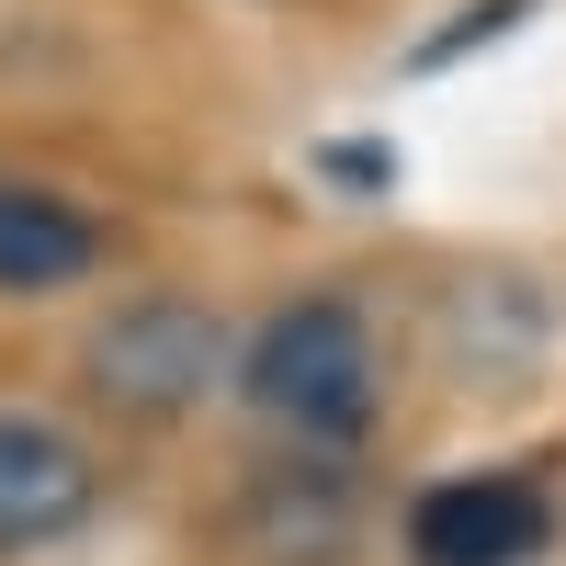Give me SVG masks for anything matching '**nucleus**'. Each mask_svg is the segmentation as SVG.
<instances>
[{
	"label": "nucleus",
	"instance_id": "obj_1",
	"mask_svg": "<svg viewBox=\"0 0 566 566\" xmlns=\"http://www.w3.org/2000/svg\"><path fill=\"white\" fill-rule=\"evenodd\" d=\"M239 386H250V408L272 419V431L340 453V442H363V419H374V328L340 295H295V306L261 317Z\"/></svg>",
	"mask_w": 566,
	"mask_h": 566
},
{
	"label": "nucleus",
	"instance_id": "obj_5",
	"mask_svg": "<svg viewBox=\"0 0 566 566\" xmlns=\"http://www.w3.org/2000/svg\"><path fill=\"white\" fill-rule=\"evenodd\" d=\"M239 544L261 566H340L363 544V499L328 476V464H283V476L239 488Z\"/></svg>",
	"mask_w": 566,
	"mask_h": 566
},
{
	"label": "nucleus",
	"instance_id": "obj_2",
	"mask_svg": "<svg viewBox=\"0 0 566 566\" xmlns=\"http://www.w3.org/2000/svg\"><path fill=\"white\" fill-rule=\"evenodd\" d=\"M216 374H227V328L193 295H136V306H114L91 328V386H103L125 419H148V431L193 419L216 397Z\"/></svg>",
	"mask_w": 566,
	"mask_h": 566
},
{
	"label": "nucleus",
	"instance_id": "obj_6",
	"mask_svg": "<svg viewBox=\"0 0 566 566\" xmlns=\"http://www.w3.org/2000/svg\"><path fill=\"white\" fill-rule=\"evenodd\" d=\"M80 272H103V216L45 181H0V295H57Z\"/></svg>",
	"mask_w": 566,
	"mask_h": 566
},
{
	"label": "nucleus",
	"instance_id": "obj_4",
	"mask_svg": "<svg viewBox=\"0 0 566 566\" xmlns=\"http://www.w3.org/2000/svg\"><path fill=\"white\" fill-rule=\"evenodd\" d=\"M544 555V499L522 476H453L408 510V566H522Z\"/></svg>",
	"mask_w": 566,
	"mask_h": 566
},
{
	"label": "nucleus",
	"instance_id": "obj_3",
	"mask_svg": "<svg viewBox=\"0 0 566 566\" xmlns=\"http://www.w3.org/2000/svg\"><path fill=\"white\" fill-rule=\"evenodd\" d=\"M103 510V464H91L57 419L0 408V555H45Z\"/></svg>",
	"mask_w": 566,
	"mask_h": 566
}]
</instances>
